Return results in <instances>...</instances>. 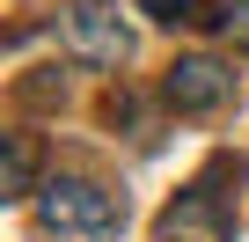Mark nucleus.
I'll return each mask as SVG.
<instances>
[{
  "instance_id": "obj_1",
  "label": "nucleus",
  "mask_w": 249,
  "mask_h": 242,
  "mask_svg": "<svg viewBox=\"0 0 249 242\" xmlns=\"http://www.w3.org/2000/svg\"><path fill=\"white\" fill-rule=\"evenodd\" d=\"M37 213H44V227L66 235V242H110V235L124 227V198L103 191V184H88V176H52L44 198H37Z\"/></svg>"
},
{
  "instance_id": "obj_2",
  "label": "nucleus",
  "mask_w": 249,
  "mask_h": 242,
  "mask_svg": "<svg viewBox=\"0 0 249 242\" xmlns=\"http://www.w3.org/2000/svg\"><path fill=\"white\" fill-rule=\"evenodd\" d=\"M59 37L88 66H124V52H132V37H124L110 0H59Z\"/></svg>"
},
{
  "instance_id": "obj_3",
  "label": "nucleus",
  "mask_w": 249,
  "mask_h": 242,
  "mask_svg": "<svg viewBox=\"0 0 249 242\" xmlns=\"http://www.w3.org/2000/svg\"><path fill=\"white\" fill-rule=\"evenodd\" d=\"M154 235H161V242H227V235H234V205H227L213 184H191V191L169 198V213L154 220Z\"/></svg>"
},
{
  "instance_id": "obj_4",
  "label": "nucleus",
  "mask_w": 249,
  "mask_h": 242,
  "mask_svg": "<svg viewBox=\"0 0 249 242\" xmlns=\"http://www.w3.org/2000/svg\"><path fill=\"white\" fill-rule=\"evenodd\" d=\"M161 95H169L176 110H213V103L234 95V74H227L220 59H176L169 81H161Z\"/></svg>"
},
{
  "instance_id": "obj_5",
  "label": "nucleus",
  "mask_w": 249,
  "mask_h": 242,
  "mask_svg": "<svg viewBox=\"0 0 249 242\" xmlns=\"http://www.w3.org/2000/svg\"><path fill=\"white\" fill-rule=\"evenodd\" d=\"M30 169H37V147H30V132H8V169H0V198H22V191H30Z\"/></svg>"
},
{
  "instance_id": "obj_6",
  "label": "nucleus",
  "mask_w": 249,
  "mask_h": 242,
  "mask_svg": "<svg viewBox=\"0 0 249 242\" xmlns=\"http://www.w3.org/2000/svg\"><path fill=\"white\" fill-rule=\"evenodd\" d=\"M220 22H227V30L249 44V0H220Z\"/></svg>"
},
{
  "instance_id": "obj_7",
  "label": "nucleus",
  "mask_w": 249,
  "mask_h": 242,
  "mask_svg": "<svg viewBox=\"0 0 249 242\" xmlns=\"http://www.w3.org/2000/svg\"><path fill=\"white\" fill-rule=\"evenodd\" d=\"M140 8H147L154 22H183V15H191V0H140Z\"/></svg>"
}]
</instances>
